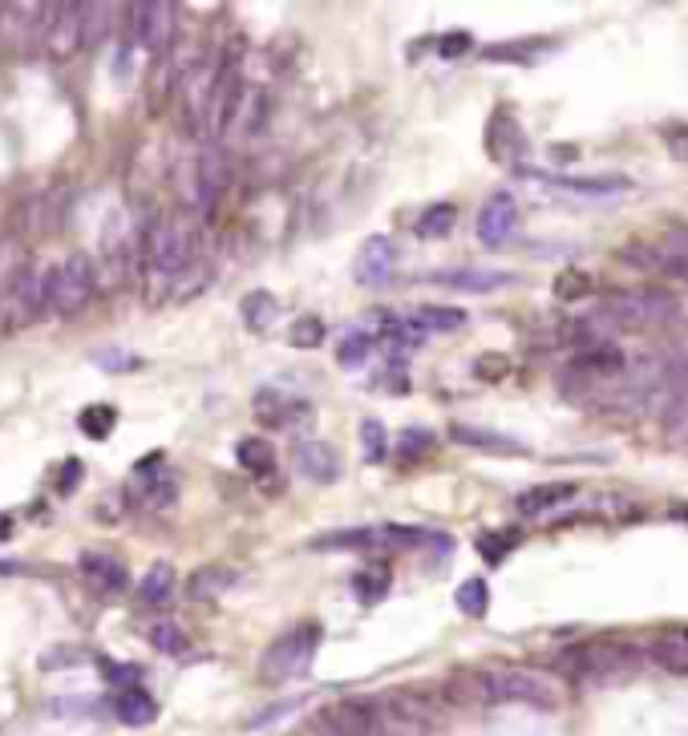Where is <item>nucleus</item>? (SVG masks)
I'll return each instance as SVG.
<instances>
[{"label":"nucleus","instance_id":"nucleus-1","mask_svg":"<svg viewBox=\"0 0 688 736\" xmlns=\"http://www.w3.org/2000/svg\"><path fill=\"white\" fill-rule=\"evenodd\" d=\"M446 704H527L555 713L563 704V692L551 676L531 667H466L454 672L441 688Z\"/></svg>","mask_w":688,"mask_h":736},{"label":"nucleus","instance_id":"nucleus-2","mask_svg":"<svg viewBox=\"0 0 688 736\" xmlns=\"http://www.w3.org/2000/svg\"><path fill=\"white\" fill-rule=\"evenodd\" d=\"M195 239H199V222L187 215H155L150 227L143 231L138 243V276H143L146 304H163L175 292L178 276L195 263Z\"/></svg>","mask_w":688,"mask_h":736},{"label":"nucleus","instance_id":"nucleus-3","mask_svg":"<svg viewBox=\"0 0 688 736\" xmlns=\"http://www.w3.org/2000/svg\"><path fill=\"white\" fill-rule=\"evenodd\" d=\"M680 315V304L665 288H619L600 304V320L607 328H665Z\"/></svg>","mask_w":688,"mask_h":736},{"label":"nucleus","instance_id":"nucleus-4","mask_svg":"<svg viewBox=\"0 0 688 736\" xmlns=\"http://www.w3.org/2000/svg\"><path fill=\"white\" fill-rule=\"evenodd\" d=\"M377 713H381V728L385 736L389 733H426V728H438L441 716H446V701L438 692L426 688H393L385 696H377Z\"/></svg>","mask_w":688,"mask_h":736},{"label":"nucleus","instance_id":"nucleus-5","mask_svg":"<svg viewBox=\"0 0 688 736\" xmlns=\"http://www.w3.org/2000/svg\"><path fill=\"white\" fill-rule=\"evenodd\" d=\"M316 647H321V628L316 623H300V628H288L284 635H275L260 655V676L272 680V684H284V680L304 676L316 660Z\"/></svg>","mask_w":688,"mask_h":736},{"label":"nucleus","instance_id":"nucleus-6","mask_svg":"<svg viewBox=\"0 0 688 736\" xmlns=\"http://www.w3.org/2000/svg\"><path fill=\"white\" fill-rule=\"evenodd\" d=\"M97 296V263L85 251H70L53 268V280H49V308L61 320H73L90 308V300Z\"/></svg>","mask_w":688,"mask_h":736},{"label":"nucleus","instance_id":"nucleus-7","mask_svg":"<svg viewBox=\"0 0 688 736\" xmlns=\"http://www.w3.org/2000/svg\"><path fill=\"white\" fill-rule=\"evenodd\" d=\"M126 24H131V41L146 49L150 58H163L178 41V9L175 4H134L126 9Z\"/></svg>","mask_w":688,"mask_h":736},{"label":"nucleus","instance_id":"nucleus-8","mask_svg":"<svg viewBox=\"0 0 688 736\" xmlns=\"http://www.w3.org/2000/svg\"><path fill=\"white\" fill-rule=\"evenodd\" d=\"M636 660H640V652L624 647V643H583V647H571V652L559 655V667L580 680H604L619 667H632Z\"/></svg>","mask_w":688,"mask_h":736},{"label":"nucleus","instance_id":"nucleus-9","mask_svg":"<svg viewBox=\"0 0 688 736\" xmlns=\"http://www.w3.org/2000/svg\"><path fill=\"white\" fill-rule=\"evenodd\" d=\"M49 280H53V268H24V276L12 283V292L0 300V315L9 328L33 324L37 315L49 308Z\"/></svg>","mask_w":688,"mask_h":736},{"label":"nucleus","instance_id":"nucleus-10","mask_svg":"<svg viewBox=\"0 0 688 736\" xmlns=\"http://www.w3.org/2000/svg\"><path fill=\"white\" fill-rule=\"evenodd\" d=\"M324 736H385L381 713L373 696H341L329 708H321Z\"/></svg>","mask_w":688,"mask_h":736},{"label":"nucleus","instance_id":"nucleus-11","mask_svg":"<svg viewBox=\"0 0 688 736\" xmlns=\"http://www.w3.org/2000/svg\"><path fill=\"white\" fill-rule=\"evenodd\" d=\"M49 12H53V4H4L0 9V41L12 49H33L37 41H45Z\"/></svg>","mask_w":688,"mask_h":736},{"label":"nucleus","instance_id":"nucleus-12","mask_svg":"<svg viewBox=\"0 0 688 736\" xmlns=\"http://www.w3.org/2000/svg\"><path fill=\"white\" fill-rule=\"evenodd\" d=\"M514 231H519V203L511 190H494L478 210V243L502 247Z\"/></svg>","mask_w":688,"mask_h":736},{"label":"nucleus","instance_id":"nucleus-13","mask_svg":"<svg viewBox=\"0 0 688 736\" xmlns=\"http://www.w3.org/2000/svg\"><path fill=\"white\" fill-rule=\"evenodd\" d=\"M77 574L85 579V587L94 591V595L102 599H118L126 587H131V574H126V567H122L114 554H106V550H85L82 559H77Z\"/></svg>","mask_w":688,"mask_h":736},{"label":"nucleus","instance_id":"nucleus-14","mask_svg":"<svg viewBox=\"0 0 688 736\" xmlns=\"http://www.w3.org/2000/svg\"><path fill=\"white\" fill-rule=\"evenodd\" d=\"M41 49H45L49 58H58V61L73 58V53H82V4H53Z\"/></svg>","mask_w":688,"mask_h":736},{"label":"nucleus","instance_id":"nucleus-15","mask_svg":"<svg viewBox=\"0 0 688 736\" xmlns=\"http://www.w3.org/2000/svg\"><path fill=\"white\" fill-rule=\"evenodd\" d=\"M256 417H260L263 429H309L312 425V410L309 401H292V397H280L275 388H263L260 397H256Z\"/></svg>","mask_w":688,"mask_h":736},{"label":"nucleus","instance_id":"nucleus-16","mask_svg":"<svg viewBox=\"0 0 688 736\" xmlns=\"http://www.w3.org/2000/svg\"><path fill=\"white\" fill-rule=\"evenodd\" d=\"M292 462H296L300 478L316 481V486H333V481H341V454H336L329 442H312V437H304V442L292 445Z\"/></svg>","mask_w":688,"mask_h":736},{"label":"nucleus","instance_id":"nucleus-17","mask_svg":"<svg viewBox=\"0 0 688 736\" xmlns=\"http://www.w3.org/2000/svg\"><path fill=\"white\" fill-rule=\"evenodd\" d=\"M393 263H397V247L385 235H373L361 243V256H356V283L361 288H385L393 276Z\"/></svg>","mask_w":688,"mask_h":736},{"label":"nucleus","instance_id":"nucleus-18","mask_svg":"<svg viewBox=\"0 0 688 736\" xmlns=\"http://www.w3.org/2000/svg\"><path fill=\"white\" fill-rule=\"evenodd\" d=\"M487 154L494 163H519L527 154V134L511 117V110H494L487 122Z\"/></svg>","mask_w":688,"mask_h":736},{"label":"nucleus","instance_id":"nucleus-19","mask_svg":"<svg viewBox=\"0 0 688 736\" xmlns=\"http://www.w3.org/2000/svg\"><path fill=\"white\" fill-rule=\"evenodd\" d=\"M575 494H580L575 481H539V486H531V490H522L519 498H514V510L527 515V518H534V515L555 510V506H567Z\"/></svg>","mask_w":688,"mask_h":736},{"label":"nucleus","instance_id":"nucleus-20","mask_svg":"<svg viewBox=\"0 0 688 736\" xmlns=\"http://www.w3.org/2000/svg\"><path fill=\"white\" fill-rule=\"evenodd\" d=\"M462 324H466L462 308H441V304H426V308H417L414 315H405V328H409L414 340H426L434 336V332H458Z\"/></svg>","mask_w":688,"mask_h":736},{"label":"nucleus","instance_id":"nucleus-21","mask_svg":"<svg viewBox=\"0 0 688 736\" xmlns=\"http://www.w3.org/2000/svg\"><path fill=\"white\" fill-rule=\"evenodd\" d=\"M434 280L441 283V288H454V292H475V296H487V292H499V288H507V283L514 280V276H507V271H478V268H462V271H438Z\"/></svg>","mask_w":688,"mask_h":736},{"label":"nucleus","instance_id":"nucleus-22","mask_svg":"<svg viewBox=\"0 0 688 736\" xmlns=\"http://www.w3.org/2000/svg\"><path fill=\"white\" fill-rule=\"evenodd\" d=\"M114 716H118L126 728H146L158 721V704L146 688H134L131 684V688H122L118 696H114Z\"/></svg>","mask_w":688,"mask_h":736},{"label":"nucleus","instance_id":"nucleus-23","mask_svg":"<svg viewBox=\"0 0 688 736\" xmlns=\"http://www.w3.org/2000/svg\"><path fill=\"white\" fill-rule=\"evenodd\" d=\"M624 364H628V356L616 349V344H595V349H583L575 361H571L567 373L575 376H616L624 373Z\"/></svg>","mask_w":688,"mask_h":736},{"label":"nucleus","instance_id":"nucleus-24","mask_svg":"<svg viewBox=\"0 0 688 736\" xmlns=\"http://www.w3.org/2000/svg\"><path fill=\"white\" fill-rule=\"evenodd\" d=\"M236 583V571L231 567H199V571L187 579V599L190 603H211Z\"/></svg>","mask_w":688,"mask_h":736},{"label":"nucleus","instance_id":"nucleus-25","mask_svg":"<svg viewBox=\"0 0 688 736\" xmlns=\"http://www.w3.org/2000/svg\"><path fill=\"white\" fill-rule=\"evenodd\" d=\"M648 660L665 672H677V676H688V631H677V635H660V640L648 643Z\"/></svg>","mask_w":688,"mask_h":736},{"label":"nucleus","instance_id":"nucleus-26","mask_svg":"<svg viewBox=\"0 0 688 736\" xmlns=\"http://www.w3.org/2000/svg\"><path fill=\"white\" fill-rule=\"evenodd\" d=\"M450 437L458 445H470V449H487V454H527L522 442H511L502 433L478 429V425H450Z\"/></svg>","mask_w":688,"mask_h":736},{"label":"nucleus","instance_id":"nucleus-27","mask_svg":"<svg viewBox=\"0 0 688 736\" xmlns=\"http://www.w3.org/2000/svg\"><path fill=\"white\" fill-rule=\"evenodd\" d=\"M668 433H688V361L673 369L668 376V410H665Z\"/></svg>","mask_w":688,"mask_h":736},{"label":"nucleus","instance_id":"nucleus-28","mask_svg":"<svg viewBox=\"0 0 688 736\" xmlns=\"http://www.w3.org/2000/svg\"><path fill=\"white\" fill-rule=\"evenodd\" d=\"M24 268H29V251H24V243L17 239V235H4V239H0V300L12 292V283L21 280Z\"/></svg>","mask_w":688,"mask_h":736},{"label":"nucleus","instance_id":"nucleus-29","mask_svg":"<svg viewBox=\"0 0 688 736\" xmlns=\"http://www.w3.org/2000/svg\"><path fill=\"white\" fill-rule=\"evenodd\" d=\"M653 276H673V280L688 283V235H673L668 243H656Z\"/></svg>","mask_w":688,"mask_h":736},{"label":"nucleus","instance_id":"nucleus-30","mask_svg":"<svg viewBox=\"0 0 688 736\" xmlns=\"http://www.w3.org/2000/svg\"><path fill=\"white\" fill-rule=\"evenodd\" d=\"M239 315H243V324H248L251 332H263V328L275 324V315H280V304H275L272 292L256 288V292H248L243 300H239Z\"/></svg>","mask_w":688,"mask_h":736},{"label":"nucleus","instance_id":"nucleus-31","mask_svg":"<svg viewBox=\"0 0 688 736\" xmlns=\"http://www.w3.org/2000/svg\"><path fill=\"white\" fill-rule=\"evenodd\" d=\"M236 462L239 469H248V474H272L275 469V449L268 437H239L236 445Z\"/></svg>","mask_w":688,"mask_h":736},{"label":"nucleus","instance_id":"nucleus-32","mask_svg":"<svg viewBox=\"0 0 688 736\" xmlns=\"http://www.w3.org/2000/svg\"><path fill=\"white\" fill-rule=\"evenodd\" d=\"M175 567L170 562H155L150 571L143 574V583H138V599L143 603H150V608H163L170 595H175Z\"/></svg>","mask_w":688,"mask_h":736},{"label":"nucleus","instance_id":"nucleus-33","mask_svg":"<svg viewBox=\"0 0 688 736\" xmlns=\"http://www.w3.org/2000/svg\"><path fill=\"white\" fill-rule=\"evenodd\" d=\"M454 222H458V207L454 203H434V207H426L417 215L414 235L417 239H441V235L454 231Z\"/></svg>","mask_w":688,"mask_h":736},{"label":"nucleus","instance_id":"nucleus-34","mask_svg":"<svg viewBox=\"0 0 688 736\" xmlns=\"http://www.w3.org/2000/svg\"><path fill=\"white\" fill-rule=\"evenodd\" d=\"M114 29V4H82V49H97Z\"/></svg>","mask_w":688,"mask_h":736},{"label":"nucleus","instance_id":"nucleus-35","mask_svg":"<svg viewBox=\"0 0 688 736\" xmlns=\"http://www.w3.org/2000/svg\"><path fill=\"white\" fill-rule=\"evenodd\" d=\"M454 603H458V611H462V615H470V620H482V615L490 611L487 579H466V583L454 591Z\"/></svg>","mask_w":688,"mask_h":736},{"label":"nucleus","instance_id":"nucleus-36","mask_svg":"<svg viewBox=\"0 0 688 736\" xmlns=\"http://www.w3.org/2000/svg\"><path fill=\"white\" fill-rule=\"evenodd\" d=\"M373 349H377V336H373V332H348V336L336 344V364H341V369H361V364L373 356Z\"/></svg>","mask_w":688,"mask_h":736},{"label":"nucleus","instance_id":"nucleus-37","mask_svg":"<svg viewBox=\"0 0 688 736\" xmlns=\"http://www.w3.org/2000/svg\"><path fill=\"white\" fill-rule=\"evenodd\" d=\"M361 454H365L368 466H381L385 454H389V429H385L377 417L361 421Z\"/></svg>","mask_w":688,"mask_h":736},{"label":"nucleus","instance_id":"nucleus-38","mask_svg":"<svg viewBox=\"0 0 688 736\" xmlns=\"http://www.w3.org/2000/svg\"><path fill=\"white\" fill-rule=\"evenodd\" d=\"M114 425H118V413H114V405H85V410L77 413V429H82L85 437H94V442L110 437V433H114Z\"/></svg>","mask_w":688,"mask_h":736},{"label":"nucleus","instance_id":"nucleus-39","mask_svg":"<svg viewBox=\"0 0 688 736\" xmlns=\"http://www.w3.org/2000/svg\"><path fill=\"white\" fill-rule=\"evenodd\" d=\"M592 292H595V280L587 271H563V276H555L559 304H580V300H587Z\"/></svg>","mask_w":688,"mask_h":736},{"label":"nucleus","instance_id":"nucleus-40","mask_svg":"<svg viewBox=\"0 0 688 736\" xmlns=\"http://www.w3.org/2000/svg\"><path fill=\"white\" fill-rule=\"evenodd\" d=\"M288 340H292L296 349H316V344L329 340V328H324L321 315H300L296 324H292V332H288Z\"/></svg>","mask_w":688,"mask_h":736},{"label":"nucleus","instance_id":"nucleus-41","mask_svg":"<svg viewBox=\"0 0 688 736\" xmlns=\"http://www.w3.org/2000/svg\"><path fill=\"white\" fill-rule=\"evenodd\" d=\"M434 449V433L429 429H405L397 437V457H402L405 466H414L417 457H426Z\"/></svg>","mask_w":688,"mask_h":736},{"label":"nucleus","instance_id":"nucleus-42","mask_svg":"<svg viewBox=\"0 0 688 736\" xmlns=\"http://www.w3.org/2000/svg\"><path fill=\"white\" fill-rule=\"evenodd\" d=\"M353 591L365 603H377V599H385V591H389V571L381 567V571H361L353 574Z\"/></svg>","mask_w":688,"mask_h":736},{"label":"nucleus","instance_id":"nucleus-43","mask_svg":"<svg viewBox=\"0 0 688 736\" xmlns=\"http://www.w3.org/2000/svg\"><path fill=\"white\" fill-rule=\"evenodd\" d=\"M150 643L167 655H187V635H183V628H175V623H155V628H150Z\"/></svg>","mask_w":688,"mask_h":736},{"label":"nucleus","instance_id":"nucleus-44","mask_svg":"<svg viewBox=\"0 0 688 736\" xmlns=\"http://www.w3.org/2000/svg\"><path fill=\"white\" fill-rule=\"evenodd\" d=\"M514 542H519V538H514V530H502V535L478 538V550H482V559H487V562H502V554H507Z\"/></svg>","mask_w":688,"mask_h":736},{"label":"nucleus","instance_id":"nucleus-45","mask_svg":"<svg viewBox=\"0 0 688 736\" xmlns=\"http://www.w3.org/2000/svg\"><path fill=\"white\" fill-rule=\"evenodd\" d=\"M475 373L482 376V381H502V376L511 373V361H507L502 352H487V356L475 361Z\"/></svg>","mask_w":688,"mask_h":736},{"label":"nucleus","instance_id":"nucleus-46","mask_svg":"<svg viewBox=\"0 0 688 736\" xmlns=\"http://www.w3.org/2000/svg\"><path fill=\"white\" fill-rule=\"evenodd\" d=\"M94 364H102V369H110V373H126V369H134L138 361H134V356H126V352L110 349V352H97Z\"/></svg>","mask_w":688,"mask_h":736},{"label":"nucleus","instance_id":"nucleus-47","mask_svg":"<svg viewBox=\"0 0 688 736\" xmlns=\"http://www.w3.org/2000/svg\"><path fill=\"white\" fill-rule=\"evenodd\" d=\"M77 486H82V462H77V457H70V462L61 466L58 490H61V494H70V490H77Z\"/></svg>","mask_w":688,"mask_h":736},{"label":"nucleus","instance_id":"nucleus-48","mask_svg":"<svg viewBox=\"0 0 688 736\" xmlns=\"http://www.w3.org/2000/svg\"><path fill=\"white\" fill-rule=\"evenodd\" d=\"M438 45H441V49H438L441 58H462V53H466L470 45H475V41H470V33H450V37H441Z\"/></svg>","mask_w":688,"mask_h":736},{"label":"nucleus","instance_id":"nucleus-49","mask_svg":"<svg viewBox=\"0 0 688 736\" xmlns=\"http://www.w3.org/2000/svg\"><path fill=\"white\" fill-rule=\"evenodd\" d=\"M106 676L114 680V684H126V680H138V676H143V672H138V667H118V664H106ZM126 688H131V684H126Z\"/></svg>","mask_w":688,"mask_h":736},{"label":"nucleus","instance_id":"nucleus-50","mask_svg":"<svg viewBox=\"0 0 688 736\" xmlns=\"http://www.w3.org/2000/svg\"><path fill=\"white\" fill-rule=\"evenodd\" d=\"M680 518H685V522H688V506H685V510H680Z\"/></svg>","mask_w":688,"mask_h":736}]
</instances>
